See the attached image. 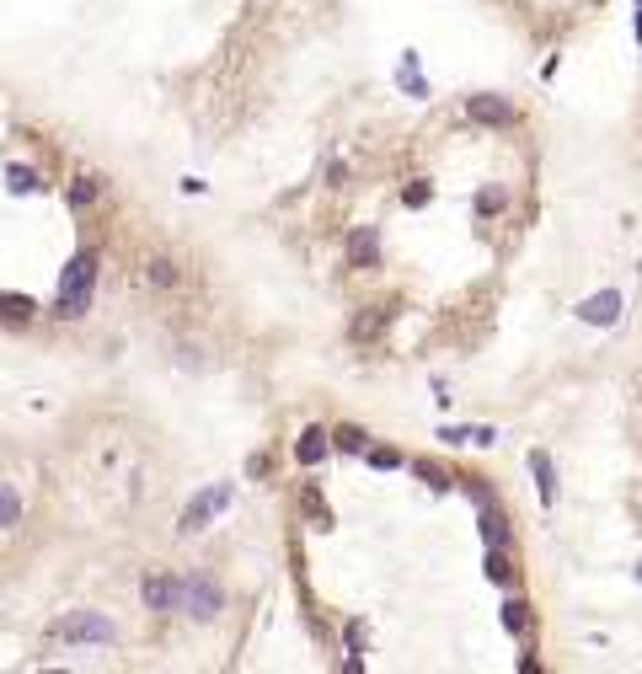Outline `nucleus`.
<instances>
[{
  "label": "nucleus",
  "instance_id": "1",
  "mask_svg": "<svg viewBox=\"0 0 642 674\" xmlns=\"http://www.w3.org/2000/svg\"><path fill=\"white\" fill-rule=\"evenodd\" d=\"M91 289H97V252H75L59 274V300H54V316H86L91 305Z\"/></svg>",
  "mask_w": 642,
  "mask_h": 674
},
{
  "label": "nucleus",
  "instance_id": "2",
  "mask_svg": "<svg viewBox=\"0 0 642 674\" xmlns=\"http://www.w3.org/2000/svg\"><path fill=\"white\" fill-rule=\"evenodd\" d=\"M182 616H198V621H215L225 611V594L209 583V578H182Z\"/></svg>",
  "mask_w": 642,
  "mask_h": 674
},
{
  "label": "nucleus",
  "instance_id": "3",
  "mask_svg": "<svg viewBox=\"0 0 642 674\" xmlns=\"http://www.w3.org/2000/svg\"><path fill=\"white\" fill-rule=\"evenodd\" d=\"M231 498H235V487H231V482H220V487H209V493H198L193 504L182 508V519H177V530H182V535H193V530H204V525H209V519H215L220 508L231 504Z\"/></svg>",
  "mask_w": 642,
  "mask_h": 674
},
{
  "label": "nucleus",
  "instance_id": "4",
  "mask_svg": "<svg viewBox=\"0 0 642 674\" xmlns=\"http://www.w3.org/2000/svg\"><path fill=\"white\" fill-rule=\"evenodd\" d=\"M54 637H59V642H113V621H108V616H91V611H81V616L59 621Z\"/></svg>",
  "mask_w": 642,
  "mask_h": 674
},
{
  "label": "nucleus",
  "instance_id": "5",
  "mask_svg": "<svg viewBox=\"0 0 642 674\" xmlns=\"http://www.w3.org/2000/svg\"><path fill=\"white\" fill-rule=\"evenodd\" d=\"M579 322H589V327H616V322H621V289H599V294L579 300Z\"/></svg>",
  "mask_w": 642,
  "mask_h": 674
},
{
  "label": "nucleus",
  "instance_id": "6",
  "mask_svg": "<svg viewBox=\"0 0 642 674\" xmlns=\"http://www.w3.org/2000/svg\"><path fill=\"white\" fill-rule=\"evenodd\" d=\"M349 263L353 268H375V263H380V236H375V225H359L349 236Z\"/></svg>",
  "mask_w": 642,
  "mask_h": 674
},
{
  "label": "nucleus",
  "instance_id": "7",
  "mask_svg": "<svg viewBox=\"0 0 642 674\" xmlns=\"http://www.w3.org/2000/svg\"><path fill=\"white\" fill-rule=\"evenodd\" d=\"M139 594H145L150 611H177V605H182V583H177V578H145Z\"/></svg>",
  "mask_w": 642,
  "mask_h": 674
},
{
  "label": "nucleus",
  "instance_id": "8",
  "mask_svg": "<svg viewBox=\"0 0 642 674\" xmlns=\"http://www.w3.org/2000/svg\"><path fill=\"white\" fill-rule=\"evenodd\" d=\"M466 112L476 118V123H514V108H509L503 97H471Z\"/></svg>",
  "mask_w": 642,
  "mask_h": 674
},
{
  "label": "nucleus",
  "instance_id": "9",
  "mask_svg": "<svg viewBox=\"0 0 642 674\" xmlns=\"http://www.w3.org/2000/svg\"><path fill=\"white\" fill-rule=\"evenodd\" d=\"M327 449H332V434H321V428H305V434H300V445H294V460H300V466H316Z\"/></svg>",
  "mask_w": 642,
  "mask_h": 674
},
{
  "label": "nucleus",
  "instance_id": "10",
  "mask_svg": "<svg viewBox=\"0 0 642 674\" xmlns=\"http://www.w3.org/2000/svg\"><path fill=\"white\" fill-rule=\"evenodd\" d=\"M33 316H38V305H33L27 294H0V322H5V327H16V322L27 327Z\"/></svg>",
  "mask_w": 642,
  "mask_h": 674
},
{
  "label": "nucleus",
  "instance_id": "11",
  "mask_svg": "<svg viewBox=\"0 0 642 674\" xmlns=\"http://www.w3.org/2000/svg\"><path fill=\"white\" fill-rule=\"evenodd\" d=\"M530 471H535V482H541V504H551V498H557V482H551V455H546V449H530Z\"/></svg>",
  "mask_w": 642,
  "mask_h": 674
},
{
  "label": "nucleus",
  "instance_id": "12",
  "mask_svg": "<svg viewBox=\"0 0 642 674\" xmlns=\"http://www.w3.org/2000/svg\"><path fill=\"white\" fill-rule=\"evenodd\" d=\"M482 541H487V546H509V525H503V514L487 508V504H482Z\"/></svg>",
  "mask_w": 642,
  "mask_h": 674
},
{
  "label": "nucleus",
  "instance_id": "13",
  "mask_svg": "<svg viewBox=\"0 0 642 674\" xmlns=\"http://www.w3.org/2000/svg\"><path fill=\"white\" fill-rule=\"evenodd\" d=\"M16 519H22V493L11 482H0V530H11Z\"/></svg>",
  "mask_w": 642,
  "mask_h": 674
},
{
  "label": "nucleus",
  "instance_id": "14",
  "mask_svg": "<svg viewBox=\"0 0 642 674\" xmlns=\"http://www.w3.org/2000/svg\"><path fill=\"white\" fill-rule=\"evenodd\" d=\"M97 198H102V182H97V177H75V188H70V204H75V209H91Z\"/></svg>",
  "mask_w": 642,
  "mask_h": 674
},
{
  "label": "nucleus",
  "instance_id": "15",
  "mask_svg": "<svg viewBox=\"0 0 642 674\" xmlns=\"http://www.w3.org/2000/svg\"><path fill=\"white\" fill-rule=\"evenodd\" d=\"M487 578L493 583H514V562L503 557V546H487Z\"/></svg>",
  "mask_w": 642,
  "mask_h": 674
},
{
  "label": "nucleus",
  "instance_id": "16",
  "mask_svg": "<svg viewBox=\"0 0 642 674\" xmlns=\"http://www.w3.org/2000/svg\"><path fill=\"white\" fill-rule=\"evenodd\" d=\"M503 626H509L514 637H525V631H530V605H525V600H509V605H503Z\"/></svg>",
  "mask_w": 642,
  "mask_h": 674
},
{
  "label": "nucleus",
  "instance_id": "17",
  "mask_svg": "<svg viewBox=\"0 0 642 674\" xmlns=\"http://www.w3.org/2000/svg\"><path fill=\"white\" fill-rule=\"evenodd\" d=\"M5 188H11V193H33V188H38V171L33 167H5Z\"/></svg>",
  "mask_w": 642,
  "mask_h": 674
},
{
  "label": "nucleus",
  "instance_id": "18",
  "mask_svg": "<svg viewBox=\"0 0 642 674\" xmlns=\"http://www.w3.org/2000/svg\"><path fill=\"white\" fill-rule=\"evenodd\" d=\"M503 204H509V193H503V188H482V193H476V215H482V220H487V215H498Z\"/></svg>",
  "mask_w": 642,
  "mask_h": 674
},
{
  "label": "nucleus",
  "instance_id": "19",
  "mask_svg": "<svg viewBox=\"0 0 642 674\" xmlns=\"http://www.w3.org/2000/svg\"><path fill=\"white\" fill-rule=\"evenodd\" d=\"M145 274H150V284H161V289H172V284H177V268L167 263V257H156V263H150Z\"/></svg>",
  "mask_w": 642,
  "mask_h": 674
},
{
  "label": "nucleus",
  "instance_id": "20",
  "mask_svg": "<svg viewBox=\"0 0 642 674\" xmlns=\"http://www.w3.org/2000/svg\"><path fill=\"white\" fill-rule=\"evenodd\" d=\"M332 445H338V449H364V445H369V434H359V428H338Z\"/></svg>",
  "mask_w": 642,
  "mask_h": 674
},
{
  "label": "nucleus",
  "instance_id": "21",
  "mask_svg": "<svg viewBox=\"0 0 642 674\" xmlns=\"http://www.w3.org/2000/svg\"><path fill=\"white\" fill-rule=\"evenodd\" d=\"M380 327H386V311H375V316H359V322H353V337H375Z\"/></svg>",
  "mask_w": 642,
  "mask_h": 674
},
{
  "label": "nucleus",
  "instance_id": "22",
  "mask_svg": "<svg viewBox=\"0 0 642 674\" xmlns=\"http://www.w3.org/2000/svg\"><path fill=\"white\" fill-rule=\"evenodd\" d=\"M369 466H375V471H397L402 455H397V449H369Z\"/></svg>",
  "mask_w": 642,
  "mask_h": 674
},
{
  "label": "nucleus",
  "instance_id": "23",
  "mask_svg": "<svg viewBox=\"0 0 642 674\" xmlns=\"http://www.w3.org/2000/svg\"><path fill=\"white\" fill-rule=\"evenodd\" d=\"M428 198H434V188H428V182H417V188H412V193H407V204H412V209H423Z\"/></svg>",
  "mask_w": 642,
  "mask_h": 674
},
{
  "label": "nucleus",
  "instance_id": "24",
  "mask_svg": "<svg viewBox=\"0 0 642 674\" xmlns=\"http://www.w3.org/2000/svg\"><path fill=\"white\" fill-rule=\"evenodd\" d=\"M305 514H311V519H321V525H327V504H321V498H316V493H305Z\"/></svg>",
  "mask_w": 642,
  "mask_h": 674
},
{
  "label": "nucleus",
  "instance_id": "25",
  "mask_svg": "<svg viewBox=\"0 0 642 674\" xmlns=\"http://www.w3.org/2000/svg\"><path fill=\"white\" fill-rule=\"evenodd\" d=\"M349 648H353V653H364V626H359V621L349 626Z\"/></svg>",
  "mask_w": 642,
  "mask_h": 674
},
{
  "label": "nucleus",
  "instance_id": "26",
  "mask_svg": "<svg viewBox=\"0 0 642 674\" xmlns=\"http://www.w3.org/2000/svg\"><path fill=\"white\" fill-rule=\"evenodd\" d=\"M637 578H642V562H637Z\"/></svg>",
  "mask_w": 642,
  "mask_h": 674
},
{
  "label": "nucleus",
  "instance_id": "27",
  "mask_svg": "<svg viewBox=\"0 0 642 674\" xmlns=\"http://www.w3.org/2000/svg\"><path fill=\"white\" fill-rule=\"evenodd\" d=\"M637 16H642V11H637Z\"/></svg>",
  "mask_w": 642,
  "mask_h": 674
}]
</instances>
